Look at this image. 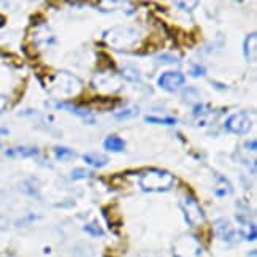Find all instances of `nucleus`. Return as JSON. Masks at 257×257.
Instances as JSON below:
<instances>
[{
  "instance_id": "f257e3e1",
  "label": "nucleus",
  "mask_w": 257,
  "mask_h": 257,
  "mask_svg": "<svg viewBox=\"0 0 257 257\" xmlns=\"http://www.w3.org/2000/svg\"><path fill=\"white\" fill-rule=\"evenodd\" d=\"M140 187L145 192H167L175 186V176L161 169H148L140 173Z\"/></svg>"
},
{
  "instance_id": "f03ea898",
  "label": "nucleus",
  "mask_w": 257,
  "mask_h": 257,
  "mask_svg": "<svg viewBox=\"0 0 257 257\" xmlns=\"http://www.w3.org/2000/svg\"><path fill=\"white\" fill-rule=\"evenodd\" d=\"M53 91L56 95H76L81 91V83L73 75L61 72L54 76Z\"/></svg>"
},
{
  "instance_id": "7ed1b4c3",
  "label": "nucleus",
  "mask_w": 257,
  "mask_h": 257,
  "mask_svg": "<svg viewBox=\"0 0 257 257\" xmlns=\"http://www.w3.org/2000/svg\"><path fill=\"white\" fill-rule=\"evenodd\" d=\"M181 208H183L184 217H186V221L189 222V225H200L205 221V214H203L202 206L192 195L183 197Z\"/></svg>"
},
{
  "instance_id": "20e7f679",
  "label": "nucleus",
  "mask_w": 257,
  "mask_h": 257,
  "mask_svg": "<svg viewBox=\"0 0 257 257\" xmlns=\"http://www.w3.org/2000/svg\"><path fill=\"white\" fill-rule=\"evenodd\" d=\"M252 127V121L248 113L240 111V113H235L232 116L227 117V121L224 122V128L227 132L235 134V135H244L251 131Z\"/></svg>"
},
{
  "instance_id": "39448f33",
  "label": "nucleus",
  "mask_w": 257,
  "mask_h": 257,
  "mask_svg": "<svg viewBox=\"0 0 257 257\" xmlns=\"http://www.w3.org/2000/svg\"><path fill=\"white\" fill-rule=\"evenodd\" d=\"M184 83H186V76L178 70L165 72L157 78V84H159V87H162L167 92L178 91L180 87H183Z\"/></svg>"
},
{
  "instance_id": "423d86ee",
  "label": "nucleus",
  "mask_w": 257,
  "mask_h": 257,
  "mask_svg": "<svg viewBox=\"0 0 257 257\" xmlns=\"http://www.w3.org/2000/svg\"><path fill=\"white\" fill-rule=\"evenodd\" d=\"M214 227H216L217 235H219L224 241H227V243L233 241V238H235V229H233L232 224L229 221H227V219H217L214 222Z\"/></svg>"
},
{
  "instance_id": "0eeeda50",
  "label": "nucleus",
  "mask_w": 257,
  "mask_h": 257,
  "mask_svg": "<svg viewBox=\"0 0 257 257\" xmlns=\"http://www.w3.org/2000/svg\"><path fill=\"white\" fill-rule=\"evenodd\" d=\"M243 54L246 57V61H255V54H257V34L252 32L244 38L243 43Z\"/></svg>"
},
{
  "instance_id": "6e6552de",
  "label": "nucleus",
  "mask_w": 257,
  "mask_h": 257,
  "mask_svg": "<svg viewBox=\"0 0 257 257\" xmlns=\"http://www.w3.org/2000/svg\"><path fill=\"white\" fill-rule=\"evenodd\" d=\"M57 108H65L67 111H70V113L76 114L78 117H81L84 122H87V124H95V117H94V114L89 111V110H83V108L70 105V103H57Z\"/></svg>"
},
{
  "instance_id": "1a4fd4ad",
  "label": "nucleus",
  "mask_w": 257,
  "mask_h": 257,
  "mask_svg": "<svg viewBox=\"0 0 257 257\" xmlns=\"http://www.w3.org/2000/svg\"><path fill=\"white\" fill-rule=\"evenodd\" d=\"M238 222H240V233L243 235L244 240H255V225L252 221H249L248 217H243L238 214Z\"/></svg>"
},
{
  "instance_id": "9d476101",
  "label": "nucleus",
  "mask_w": 257,
  "mask_h": 257,
  "mask_svg": "<svg viewBox=\"0 0 257 257\" xmlns=\"http://www.w3.org/2000/svg\"><path fill=\"white\" fill-rule=\"evenodd\" d=\"M103 148L110 153H122L125 148V142L117 135H108L103 140Z\"/></svg>"
},
{
  "instance_id": "9b49d317",
  "label": "nucleus",
  "mask_w": 257,
  "mask_h": 257,
  "mask_svg": "<svg viewBox=\"0 0 257 257\" xmlns=\"http://www.w3.org/2000/svg\"><path fill=\"white\" fill-rule=\"evenodd\" d=\"M83 161L91 167H94V169H102V167L108 164V157L98 153H87L83 156Z\"/></svg>"
},
{
  "instance_id": "f8f14e48",
  "label": "nucleus",
  "mask_w": 257,
  "mask_h": 257,
  "mask_svg": "<svg viewBox=\"0 0 257 257\" xmlns=\"http://www.w3.org/2000/svg\"><path fill=\"white\" fill-rule=\"evenodd\" d=\"M7 156H10V157H34V156H38V150L37 148L19 146V148H15V150L7 151Z\"/></svg>"
},
{
  "instance_id": "ddd939ff",
  "label": "nucleus",
  "mask_w": 257,
  "mask_h": 257,
  "mask_svg": "<svg viewBox=\"0 0 257 257\" xmlns=\"http://www.w3.org/2000/svg\"><path fill=\"white\" fill-rule=\"evenodd\" d=\"M217 180H219V183H217V187H216V191H214L217 197H225L227 194L232 192V186H230L229 181L225 180V178L217 176Z\"/></svg>"
},
{
  "instance_id": "4468645a",
  "label": "nucleus",
  "mask_w": 257,
  "mask_h": 257,
  "mask_svg": "<svg viewBox=\"0 0 257 257\" xmlns=\"http://www.w3.org/2000/svg\"><path fill=\"white\" fill-rule=\"evenodd\" d=\"M121 75L125 78L127 81H138L140 80V72H138V68H135V67H124Z\"/></svg>"
},
{
  "instance_id": "2eb2a0df",
  "label": "nucleus",
  "mask_w": 257,
  "mask_h": 257,
  "mask_svg": "<svg viewBox=\"0 0 257 257\" xmlns=\"http://www.w3.org/2000/svg\"><path fill=\"white\" fill-rule=\"evenodd\" d=\"M146 122H151V124H162V125H173L176 124L175 117H156V116H146L145 117Z\"/></svg>"
},
{
  "instance_id": "dca6fc26",
  "label": "nucleus",
  "mask_w": 257,
  "mask_h": 257,
  "mask_svg": "<svg viewBox=\"0 0 257 257\" xmlns=\"http://www.w3.org/2000/svg\"><path fill=\"white\" fill-rule=\"evenodd\" d=\"M54 154L57 156L59 161H67L68 157L73 156V151L70 150V148H65V146H57L54 148Z\"/></svg>"
},
{
  "instance_id": "f3484780",
  "label": "nucleus",
  "mask_w": 257,
  "mask_h": 257,
  "mask_svg": "<svg viewBox=\"0 0 257 257\" xmlns=\"http://www.w3.org/2000/svg\"><path fill=\"white\" fill-rule=\"evenodd\" d=\"M138 114V108H125L121 113H116V119H127V117H134Z\"/></svg>"
},
{
  "instance_id": "a211bd4d",
  "label": "nucleus",
  "mask_w": 257,
  "mask_h": 257,
  "mask_svg": "<svg viewBox=\"0 0 257 257\" xmlns=\"http://www.w3.org/2000/svg\"><path fill=\"white\" fill-rule=\"evenodd\" d=\"M70 176H72V180H84V178L91 176V172L84 170V169H75Z\"/></svg>"
},
{
  "instance_id": "6ab92c4d",
  "label": "nucleus",
  "mask_w": 257,
  "mask_h": 257,
  "mask_svg": "<svg viewBox=\"0 0 257 257\" xmlns=\"http://www.w3.org/2000/svg\"><path fill=\"white\" fill-rule=\"evenodd\" d=\"M84 230L87 232V233H91L92 236H102L103 235V230L100 229V227H98L97 224H89V225H86L84 227Z\"/></svg>"
},
{
  "instance_id": "aec40b11",
  "label": "nucleus",
  "mask_w": 257,
  "mask_h": 257,
  "mask_svg": "<svg viewBox=\"0 0 257 257\" xmlns=\"http://www.w3.org/2000/svg\"><path fill=\"white\" fill-rule=\"evenodd\" d=\"M203 73H205V72H203V68H202V67H197V65H195V67L191 68V75H192V76H202Z\"/></svg>"
},
{
  "instance_id": "412c9836",
  "label": "nucleus",
  "mask_w": 257,
  "mask_h": 257,
  "mask_svg": "<svg viewBox=\"0 0 257 257\" xmlns=\"http://www.w3.org/2000/svg\"><path fill=\"white\" fill-rule=\"evenodd\" d=\"M159 61L161 62H167V64H172V62H178V59H172V56H167V54H164V56H161L159 57Z\"/></svg>"
},
{
  "instance_id": "4be33fe9",
  "label": "nucleus",
  "mask_w": 257,
  "mask_h": 257,
  "mask_svg": "<svg viewBox=\"0 0 257 257\" xmlns=\"http://www.w3.org/2000/svg\"><path fill=\"white\" fill-rule=\"evenodd\" d=\"M7 103H8L7 97H5V95H0V113H4V111H5Z\"/></svg>"
},
{
  "instance_id": "5701e85b",
  "label": "nucleus",
  "mask_w": 257,
  "mask_h": 257,
  "mask_svg": "<svg viewBox=\"0 0 257 257\" xmlns=\"http://www.w3.org/2000/svg\"><path fill=\"white\" fill-rule=\"evenodd\" d=\"M246 146H248V148L251 146V151H255V142H254V140H252L251 143L248 142V143H246Z\"/></svg>"
}]
</instances>
